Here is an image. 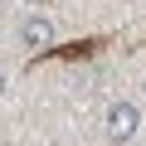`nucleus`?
Returning <instances> with one entry per match:
<instances>
[{
  "instance_id": "1",
  "label": "nucleus",
  "mask_w": 146,
  "mask_h": 146,
  "mask_svg": "<svg viewBox=\"0 0 146 146\" xmlns=\"http://www.w3.org/2000/svg\"><path fill=\"white\" fill-rule=\"evenodd\" d=\"M136 122H141V117H136L131 102H112V107H107V136H112L117 146L136 136Z\"/></svg>"
},
{
  "instance_id": "3",
  "label": "nucleus",
  "mask_w": 146,
  "mask_h": 146,
  "mask_svg": "<svg viewBox=\"0 0 146 146\" xmlns=\"http://www.w3.org/2000/svg\"><path fill=\"white\" fill-rule=\"evenodd\" d=\"M0 93H5V73H0Z\"/></svg>"
},
{
  "instance_id": "2",
  "label": "nucleus",
  "mask_w": 146,
  "mask_h": 146,
  "mask_svg": "<svg viewBox=\"0 0 146 146\" xmlns=\"http://www.w3.org/2000/svg\"><path fill=\"white\" fill-rule=\"evenodd\" d=\"M20 34H25L29 49H49V44H54V25H49V15H29V20L20 25Z\"/></svg>"
}]
</instances>
